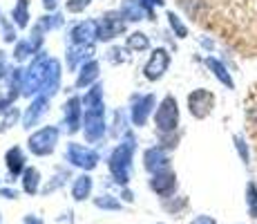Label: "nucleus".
<instances>
[{
    "mask_svg": "<svg viewBox=\"0 0 257 224\" xmlns=\"http://www.w3.org/2000/svg\"><path fill=\"white\" fill-rule=\"evenodd\" d=\"M25 224H43V222L38 220V217H32V215H29L27 220H25Z\"/></svg>",
    "mask_w": 257,
    "mask_h": 224,
    "instance_id": "10",
    "label": "nucleus"
},
{
    "mask_svg": "<svg viewBox=\"0 0 257 224\" xmlns=\"http://www.w3.org/2000/svg\"><path fill=\"white\" fill-rule=\"evenodd\" d=\"M246 204H248L250 217H257V186L253 182H248V186H246Z\"/></svg>",
    "mask_w": 257,
    "mask_h": 224,
    "instance_id": "4",
    "label": "nucleus"
},
{
    "mask_svg": "<svg viewBox=\"0 0 257 224\" xmlns=\"http://www.w3.org/2000/svg\"><path fill=\"white\" fill-rule=\"evenodd\" d=\"M92 191V179L90 177H78V182L74 184V197L76 200H83V197H87Z\"/></svg>",
    "mask_w": 257,
    "mask_h": 224,
    "instance_id": "3",
    "label": "nucleus"
},
{
    "mask_svg": "<svg viewBox=\"0 0 257 224\" xmlns=\"http://www.w3.org/2000/svg\"><path fill=\"white\" fill-rule=\"evenodd\" d=\"M36 186H38V173L36 171H27L25 173V191L36 193Z\"/></svg>",
    "mask_w": 257,
    "mask_h": 224,
    "instance_id": "6",
    "label": "nucleus"
},
{
    "mask_svg": "<svg viewBox=\"0 0 257 224\" xmlns=\"http://www.w3.org/2000/svg\"><path fill=\"white\" fill-rule=\"evenodd\" d=\"M190 224H217L212 217H208V215H199V217H195Z\"/></svg>",
    "mask_w": 257,
    "mask_h": 224,
    "instance_id": "8",
    "label": "nucleus"
},
{
    "mask_svg": "<svg viewBox=\"0 0 257 224\" xmlns=\"http://www.w3.org/2000/svg\"><path fill=\"white\" fill-rule=\"evenodd\" d=\"M212 101H215V99H212L210 92H206V90H197V92L190 97L192 114H197V117H206L212 108Z\"/></svg>",
    "mask_w": 257,
    "mask_h": 224,
    "instance_id": "1",
    "label": "nucleus"
},
{
    "mask_svg": "<svg viewBox=\"0 0 257 224\" xmlns=\"http://www.w3.org/2000/svg\"><path fill=\"white\" fill-rule=\"evenodd\" d=\"M237 148H239V153H241V159L248 164V151H246V146H244V141H241V139H237Z\"/></svg>",
    "mask_w": 257,
    "mask_h": 224,
    "instance_id": "9",
    "label": "nucleus"
},
{
    "mask_svg": "<svg viewBox=\"0 0 257 224\" xmlns=\"http://www.w3.org/2000/svg\"><path fill=\"white\" fill-rule=\"evenodd\" d=\"M208 65H210V69L217 74V79H219L221 83H226V86H233V79L228 77V72L224 69V65L221 63H217V61H212V58H208Z\"/></svg>",
    "mask_w": 257,
    "mask_h": 224,
    "instance_id": "5",
    "label": "nucleus"
},
{
    "mask_svg": "<svg viewBox=\"0 0 257 224\" xmlns=\"http://www.w3.org/2000/svg\"><path fill=\"white\" fill-rule=\"evenodd\" d=\"M96 206H101V208H118V202L112 200L110 195H105V197H96Z\"/></svg>",
    "mask_w": 257,
    "mask_h": 224,
    "instance_id": "7",
    "label": "nucleus"
},
{
    "mask_svg": "<svg viewBox=\"0 0 257 224\" xmlns=\"http://www.w3.org/2000/svg\"><path fill=\"white\" fill-rule=\"evenodd\" d=\"M150 186H152V191H157L161 197H168V195L175 193L177 179H175L172 173H159V175H155V179L150 182Z\"/></svg>",
    "mask_w": 257,
    "mask_h": 224,
    "instance_id": "2",
    "label": "nucleus"
}]
</instances>
